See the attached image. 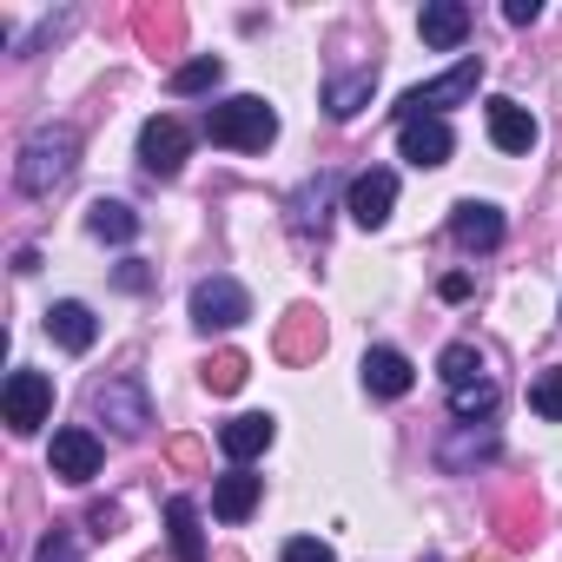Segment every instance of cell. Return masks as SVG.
I'll return each mask as SVG.
<instances>
[{
  "instance_id": "1",
  "label": "cell",
  "mask_w": 562,
  "mask_h": 562,
  "mask_svg": "<svg viewBox=\"0 0 562 562\" xmlns=\"http://www.w3.org/2000/svg\"><path fill=\"white\" fill-rule=\"evenodd\" d=\"M74 166H80V133L74 126H41V133H27V146L14 159V186L27 199H54L74 179Z\"/></svg>"
},
{
  "instance_id": "2",
  "label": "cell",
  "mask_w": 562,
  "mask_h": 562,
  "mask_svg": "<svg viewBox=\"0 0 562 562\" xmlns=\"http://www.w3.org/2000/svg\"><path fill=\"white\" fill-rule=\"evenodd\" d=\"M205 139L225 146V153H265L278 139V113L258 93H238V100H225V106L205 113Z\"/></svg>"
},
{
  "instance_id": "3",
  "label": "cell",
  "mask_w": 562,
  "mask_h": 562,
  "mask_svg": "<svg viewBox=\"0 0 562 562\" xmlns=\"http://www.w3.org/2000/svg\"><path fill=\"white\" fill-rule=\"evenodd\" d=\"M476 87H483V54H463L450 74H437V80H424V87H411L404 93V120H443L450 106H463V100H476Z\"/></svg>"
},
{
  "instance_id": "4",
  "label": "cell",
  "mask_w": 562,
  "mask_h": 562,
  "mask_svg": "<svg viewBox=\"0 0 562 562\" xmlns=\"http://www.w3.org/2000/svg\"><path fill=\"white\" fill-rule=\"evenodd\" d=\"M245 318H251V292L238 278H199L192 285V325L199 331H232Z\"/></svg>"
},
{
  "instance_id": "5",
  "label": "cell",
  "mask_w": 562,
  "mask_h": 562,
  "mask_svg": "<svg viewBox=\"0 0 562 562\" xmlns=\"http://www.w3.org/2000/svg\"><path fill=\"white\" fill-rule=\"evenodd\" d=\"M93 417H106L120 437H146V430H153L146 384H139V378H106V384H93Z\"/></svg>"
},
{
  "instance_id": "6",
  "label": "cell",
  "mask_w": 562,
  "mask_h": 562,
  "mask_svg": "<svg viewBox=\"0 0 562 562\" xmlns=\"http://www.w3.org/2000/svg\"><path fill=\"white\" fill-rule=\"evenodd\" d=\"M47 411H54V384L41 378V371H14L8 378V391H0V417H8V430H41L47 424Z\"/></svg>"
},
{
  "instance_id": "7",
  "label": "cell",
  "mask_w": 562,
  "mask_h": 562,
  "mask_svg": "<svg viewBox=\"0 0 562 562\" xmlns=\"http://www.w3.org/2000/svg\"><path fill=\"white\" fill-rule=\"evenodd\" d=\"M186 146H192V133H186L172 113H159V120H146V126H139V166H146L153 179H179Z\"/></svg>"
},
{
  "instance_id": "8",
  "label": "cell",
  "mask_w": 562,
  "mask_h": 562,
  "mask_svg": "<svg viewBox=\"0 0 562 562\" xmlns=\"http://www.w3.org/2000/svg\"><path fill=\"white\" fill-rule=\"evenodd\" d=\"M100 437L93 430H80V424H67V430H54V450H47V463H54V476L60 483H93L100 476Z\"/></svg>"
},
{
  "instance_id": "9",
  "label": "cell",
  "mask_w": 562,
  "mask_h": 562,
  "mask_svg": "<svg viewBox=\"0 0 562 562\" xmlns=\"http://www.w3.org/2000/svg\"><path fill=\"white\" fill-rule=\"evenodd\" d=\"M391 205H397V172L371 166V172H358V179H351V199H345V212H351L364 232H378V225L391 218Z\"/></svg>"
},
{
  "instance_id": "10",
  "label": "cell",
  "mask_w": 562,
  "mask_h": 562,
  "mask_svg": "<svg viewBox=\"0 0 562 562\" xmlns=\"http://www.w3.org/2000/svg\"><path fill=\"white\" fill-rule=\"evenodd\" d=\"M417 34H424V47H437V54H457V47L470 41V8H463V0H424Z\"/></svg>"
},
{
  "instance_id": "11",
  "label": "cell",
  "mask_w": 562,
  "mask_h": 562,
  "mask_svg": "<svg viewBox=\"0 0 562 562\" xmlns=\"http://www.w3.org/2000/svg\"><path fill=\"white\" fill-rule=\"evenodd\" d=\"M397 153L424 172V166H443V159L457 153V139H450L443 120H397Z\"/></svg>"
},
{
  "instance_id": "12",
  "label": "cell",
  "mask_w": 562,
  "mask_h": 562,
  "mask_svg": "<svg viewBox=\"0 0 562 562\" xmlns=\"http://www.w3.org/2000/svg\"><path fill=\"white\" fill-rule=\"evenodd\" d=\"M450 238H457L463 251H496V245H503V212L483 205V199H463V205L450 212Z\"/></svg>"
},
{
  "instance_id": "13",
  "label": "cell",
  "mask_w": 562,
  "mask_h": 562,
  "mask_svg": "<svg viewBox=\"0 0 562 562\" xmlns=\"http://www.w3.org/2000/svg\"><path fill=\"white\" fill-rule=\"evenodd\" d=\"M271 437H278V424L265 417V411H251V417H232V424H218V450L245 470L251 457H265L271 450Z\"/></svg>"
},
{
  "instance_id": "14",
  "label": "cell",
  "mask_w": 562,
  "mask_h": 562,
  "mask_svg": "<svg viewBox=\"0 0 562 562\" xmlns=\"http://www.w3.org/2000/svg\"><path fill=\"white\" fill-rule=\"evenodd\" d=\"M258 496H265V476H251V470H225V476L212 483V516H218V522H245V516L258 509Z\"/></svg>"
},
{
  "instance_id": "15",
  "label": "cell",
  "mask_w": 562,
  "mask_h": 562,
  "mask_svg": "<svg viewBox=\"0 0 562 562\" xmlns=\"http://www.w3.org/2000/svg\"><path fill=\"white\" fill-rule=\"evenodd\" d=\"M47 338H54L60 351H93V338H100V318H93L80 299H60V305L47 312Z\"/></svg>"
},
{
  "instance_id": "16",
  "label": "cell",
  "mask_w": 562,
  "mask_h": 562,
  "mask_svg": "<svg viewBox=\"0 0 562 562\" xmlns=\"http://www.w3.org/2000/svg\"><path fill=\"white\" fill-rule=\"evenodd\" d=\"M411 384H417V371H411L404 351H391V345L364 351V391H371V397H404Z\"/></svg>"
},
{
  "instance_id": "17",
  "label": "cell",
  "mask_w": 562,
  "mask_h": 562,
  "mask_svg": "<svg viewBox=\"0 0 562 562\" xmlns=\"http://www.w3.org/2000/svg\"><path fill=\"white\" fill-rule=\"evenodd\" d=\"M490 146H496V153H529V146H536V120H529V106H516V100H490Z\"/></svg>"
},
{
  "instance_id": "18",
  "label": "cell",
  "mask_w": 562,
  "mask_h": 562,
  "mask_svg": "<svg viewBox=\"0 0 562 562\" xmlns=\"http://www.w3.org/2000/svg\"><path fill=\"white\" fill-rule=\"evenodd\" d=\"M318 351H325V325H318V312H312V305L285 312V331H278V358L305 364V358H318Z\"/></svg>"
},
{
  "instance_id": "19",
  "label": "cell",
  "mask_w": 562,
  "mask_h": 562,
  "mask_svg": "<svg viewBox=\"0 0 562 562\" xmlns=\"http://www.w3.org/2000/svg\"><path fill=\"white\" fill-rule=\"evenodd\" d=\"M371 93H378V67H358V74H345V80L325 87V113L331 120H358L371 106Z\"/></svg>"
},
{
  "instance_id": "20",
  "label": "cell",
  "mask_w": 562,
  "mask_h": 562,
  "mask_svg": "<svg viewBox=\"0 0 562 562\" xmlns=\"http://www.w3.org/2000/svg\"><path fill=\"white\" fill-rule=\"evenodd\" d=\"M166 529H172V555L179 562H205V542H199V509L186 496L166 503Z\"/></svg>"
},
{
  "instance_id": "21",
  "label": "cell",
  "mask_w": 562,
  "mask_h": 562,
  "mask_svg": "<svg viewBox=\"0 0 562 562\" xmlns=\"http://www.w3.org/2000/svg\"><path fill=\"white\" fill-rule=\"evenodd\" d=\"M87 232H93V238L126 245V238H139V212H133V205H120V199H100V205L87 212Z\"/></svg>"
},
{
  "instance_id": "22",
  "label": "cell",
  "mask_w": 562,
  "mask_h": 562,
  "mask_svg": "<svg viewBox=\"0 0 562 562\" xmlns=\"http://www.w3.org/2000/svg\"><path fill=\"white\" fill-rule=\"evenodd\" d=\"M496 384L490 378H476V384H457L450 391V417H463V424H476V417H496Z\"/></svg>"
},
{
  "instance_id": "23",
  "label": "cell",
  "mask_w": 562,
  "mask_h": 562,
  "mask_svg": "<svg viewBox=\"0 0 562 562\" xmlns=\"http://www.w3.org/2000/svg\"><path fill=\"white\" fill-rule=\"evenodd\" d=\"M218 80H225V60H218V54H192V60L172 74V93H212Z\"/></svg>"
},
{
  "instance_id": "24",
  "label": "cell",
  "mask_w": 562,
  "mask_h": 562,
  "mask_svg": "<svg viewBox=\"0 0 562 562\" xmlns=\"http://www.w3.org/2000/svg\"><path fill=\"white\" fill-rule=\"evenodd\" d=\"M437 371H443L450 391H457V384H476V378H483V351H476V345H450V351L437 358Z\"/></svg>"
},
{
  "instance_id": "25",
  "label": "cell",
  "mask_w": 562,
  "mask_h": 562,
  "mask_svg": "<svg viewBox=\"0 0 562 562\" xmlns=\"http://www.w3.org/2000/svg\"><path fill=\"white\" fill-rule=\"evenodd\" d=\"M245 371H251V364H245L238 351H218V358L205 364V391H212V397H232V391L245 384Z\"/></svg>"
},
{
  "instance_id": "26",
  "label": "cell",
  "mask_w": 562,
  "mask_h": 562,
  "mask_svg": "<svg viewBox=\"0 0 562 562\" xmlns=\"http://www.w3.org/2000/svg\"><path fill=\"white\" fill-rule=\"evenodd\" d=\"M529 411H536L542 424H562V371H542V378L529 384Z\"/></svg>"
},
{
  "instance_id": "27",
  "label": "cell",
  "mask_w": 562,
  "mask_h": 562,
  "mask_svg": "<svg viewBox=\"0 0 562 562\" xmlns=\"http://www.w3.org/2000/svg\"><path fill=\"white\" fill-rule=\"evenodd\" d=\"M179 27H186V21H179L172 8H166V14L146 8V14H139V34H146V41H179Z\"/></svg>"
},
{
  "instance_id": "28",
  "label": "cell",
  "mask_w": 562,
  "mask_h": 562,
  "mask_svg": "<svg viewBox=\"0 0 562 562\" xmlns=\"http://www.w3.org/2000/svg\"><path fill=\"white\" fill-rule=\"evenodd\" d=\"M285 562H338V555H331V542H318V536H292V542H285Z\"/></svg>"
},
{
  "instance_id": "29",
  "label": "cell",
  "mask_w": 562,
  "mask_h": 562,
  "mask_svg": "<svg viewBox=\"0 0 562 562\" xmlns=\"http://www.w3.org/2000/svg\"><path fill=\"white\" fill-rule=\"evenodd\" d=\"M34 562H80V555H74V536H67V529H47V542H41Z\"/></svg>"
},
{
  "instance_id": "30",
  "label": "cell",
  "mask_w": 562,
  "mask_h": 562,
  "mask_svg": "<svg viewBox=\"0 0 562 562\" xmlns=\"http://www.w3.org/2000/svg\"><path fill=\"white\" fill-rule=\"evenodd\" d=\"M536 14H542V0H509V8H503V21H509V27H529Z\"/></svg>"
},
{
  "instance_id": "31",
  "label": "cell",
  "mask_w": 562,
  "mask_h": 562,
  "mask_svg": "<svg viewBox=\"0 0 562 562\" xmlns=\"http://www.w3.org/2000/svg\"><path fill=\"white\" fill-rule=\"evenodd\" d=\"M120 285H126V292H146V271H139V258H126V265H120Z\"/></svg>"
},
{
  "instance_id": "32",
  "label": "cell",
  "mask_w": 562,
  "mask_h": 562,
  "mask_svg": "<svg viewBox=\"0 0 562 562\" xmlns=\"http://www.w3.org/2000/svg\"><path fill=\"white\" fill-rule=\"evenodd\" d=\"M437 292H443V299L457 305V299H470V278H463V271H450V278H443V285H437Z\"/></svg>"
}]
</instances>
